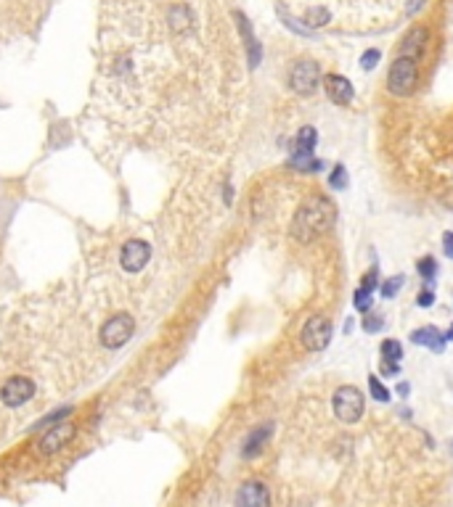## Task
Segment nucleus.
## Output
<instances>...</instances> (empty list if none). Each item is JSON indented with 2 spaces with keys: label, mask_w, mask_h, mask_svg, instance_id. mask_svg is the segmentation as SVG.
<instances>
[{
  "label": "nucleus",
  "mask_w": 453,
  "mask_h": 507,
  "mask_svg": "<svg viewBox=\"0 0 453 507\" xmlns=\"http://www.w3.org/2000/svg\"><path fill=\"white\" fill-rule=\"evenodd\" d=\"M337 219V209L326 195H310L308 201H302L297 214L292 219V238L299 243H310L329 233Z\"/></svg>",
  "instance_id": "1"
},
{
  "label": "nucleus",
  "mask_w": 453,
  "mask_h": 507,
  "mask_svg": "<svg viewBox=\"0 0 453 507\" xmlns=\"http://www.w3.org/2000/svg\"><path fill=\"white\" fill-rule=\"evenodd\" d=\"M332 410L340 423L355 425V423L364 418L366 397L361 394V389H355V386H340L332 397Z\"/></svg>",
  "instance_id": "2"
},
{
  "label": "nucleus",
  "mask_w": 453,
  "mask_h": 507,
  "mask_svg": "<svg viewBox=\"0 0 453 507\" xmlns=\"http://www.w3.org/2000/svg\"><path fill=\"white\" fill-rule=\"evenodd\" d=\"M419 72H416V61L414 58H403L398 56L392 66H390V75H387V87L392 96H411L414 87H416Z\"/></svg>",
  "instance_id": "3"
},
{
  "label": "nucleus",
  "mask_w": 453,
  "mask_h": 507,
  "mask_svg": "<svg viewBox=\"0 0 453 507\" xmlns=\"http://www.w3.org/2000/svg\"><path fill=\"white\" fill-rule=\"evenodd\" d=\"M299 341L308 352H323L332 344V320L323 314H313L299 330Z\"/></svg>",
  "instance_id": "4"
},
{
  "label": "nucleus",
  "mask_w": 453,
  "mask_h": 507,
  "mask_svg": "<svg viewBox=\"0 0 453 507\" xmlns=\"http://www.w3.org/2000/svg\"><path fill=\"white\" fill-rule=\"evenodd\" d=\"M75 433H77V425L69 421H61L56 423V425H51L48 431L40 436V442H37V452L43 454V457H51V454L61 452L64 447H67L72 439H75Z\"/></svg>",
  "instance_id": "5"
},
{
  "label": "nucleus",
  "mask_w": 453,
  "mask_h": 507,
  "mask_svg": "<svg viewBox=\"0 0 453 507\" xmlns=\"http://www.w3.org/2000/svg\"><path fill=\"white\" fill-rule=\"evenodd\" d=\"M289 85L297 96H313L321 85V69L316 61H297L289 72Z\"/></svg>",
  "instance_id": "6"
},
{
  "label": "nucleus",
  "mask_w": 453,
  "mask_h": 507,
  "mask_svg": "<svg viewBox=\"0 0 453 507\" xmlns=\"http://www.w3.org/2000/svg\"><path fill=\"white\" fill-rule=\"evenodd\" d=\"M133 317L130 314H114L111 320H106V325L101 328V344L106 346V349H120L130 341V335H133Z\"/></svg>",
  "instance_id": "7"
},
{
  "label": "nucleus",
  "mask_w": 453,
  "mask_h": 507,
  "mask_svg": "<svg viewBox=\"0 0 453 507\" xmlns=\"http://www.w3.org/2000/svg\"><path fill=\"white\" fill-rule=\"evenodd\" d=\"M35 380L32 378H24V376H13L8 378L6 383H3V389H0V399L6 407H22L27 402L35 397Z\"/></svg>",
  "instance_id": "8"
},
{
  "label": "nucleus",
  "mask_w": 453,
  "mask_h": 507,
  "mask_svg": "<svg viewBox=\"0 0 453 507\" xmlns=\"http://www.w3.org/2000/svg\"><path fill=\"white\" fill-rule=\"evenodd\" d=\"M149 259H151V246H149L146 240L133 238V240H128V243L122 246L120 262L128 272H141L146 264H149Z\"/></svg>",
  "instance_id": "9"
},
{
  "label": "nucleus",
  "mask_w": 453,
  "mask_h": 507,
  "mask_svg": "<svg viewBox=\"0 0 453 507\" xmlns=\"http://www.w3.org/2000/svg\"><path fill=\"white\" fill-rule=\"evenodd\" d=\"M236 507H271V492L263 481H244L236 492Z\"/></svg>",
  "instance_id": "10"
},
{
  "label": "nucleus",
  "mask_w": 453,
  "mask_h": 507,
  "mask_svg": "<svg viewBox=\"0 0 453 507\" xmlns=\"http://www.w3.org/2000/svg\"><path fill=\"white\" fill-rule=\"evenodd\" d=\"M271 436H273V423H263V425H257L249 431V436L244 439V447H242V457L244 460H252L257 454L266 449V444L271 442Z\"/></svg>",
  "instance_id": "11"
},
{
  "label": "nucleus",
  "mask_w": 453,
  "mask_h": 507,
  "mask_svg": "<svg viewBox=\"0 0 453 507\" xmlns=\"http://www.w3.org/2000/svg\"><path fill=\"white\" fill-rule=\"evenodd\" d=\"M411 344L416 346H424V349H430V352H438L440 354L442 349H445V333L442 330H438L435 325H421V328H416V330H411Z\"/></svg>",
  "instance_id": "12"
},
{
  "label": "nucleus",
  "mask_w": 453,
  "mask_h": 507,
  "mask_svg": "<svg viewBox=\"0 0 453 507\" xmlns=\"http://www.w3.org/2000/svg\"><path fill=\"white\" fill-rule=\"evenodd\" d=\"M430 43V32H427V27H414L406 37H403V43H400V56L403 58H414V61H419L421 53H424V48Z\"/></svg>",
  "instance_id": "13"
},
{
  "label": "nucleus",
  "mask_w": 453,
  "mask_h": 507,
  "mask_svg": "<svg viewBox=\"0 0 453 507\" xmlns=\"http://www.w3.org/2000/svg\"><path fill=\"white\" fill-rule=\"evenodd\" d=\"M323 90H326V96L332 98L337 106H347L350 101H353V85H350V79L342 75H329L323 79Z\"/></svg>",
  "instance_id": "14"
},
{
  "label": "nucleus",
  "mask_w": 453,
  "mask_h": 507,
  "mask_svg": "<svg viewBox=\"0 0 453 507\" xmlns=\"http://www.w3.org/2000/svg\"><path fill=\"white\" fill-rule=\"evenodd\" d=\"M316 143H318V132L316 127H302L297 132V138H294V148L292 153H316Z\"/></svg>",
  "instance_id": "15"
},
{
  "label": "nucleus",
  "mask_w": 453,
  "mask_h": 507,
  "mask_svg": "<svg viewBox=\"0 0 453 507\" xmlns=\"http://www.w3.org/2000/svg\"><path fill=\"white\" fill-rule=\"evenodd\" d=\"M236 22H239V30H242L244 40H247V51H249V64L257 66V64H260V45H257V40H254L252 30H249V22L244 19L242 13H236Z\"/></svg>",
  "instance_id": "16"
},
{
  "label": "nucleus",
  "mask_w": 453,
  "mask_h": 507,
  "mask_svg": "<svg viewBox=\"0 0 453 507\" xmlns=\"http://www.w3.org/2000/svg\"><path fill=\"white\" fill-rule=\"evenodd\" d=\"M332 19V13L329 8H323V6H313L305 11V30H316V27H326Z\"/></svg>",
  "instance_id": "17"
},
{
  "label": "nucleus",
  "mask_w": 453,
  "mask_h": 507,
  "mask_svg": "<svg viewBox=\"0 0 453 507\" xmlns=\"http://www.w3.org/2000/svg\"><path fill=\"white\" fill-rule=\"evenodd\" d=\"M368 394H371V399L379 402V404H387V402H390V389L382 383L379 376H368Z\"/></svg>",
  "instance_id": "18"
},
{
  "label": "nucleus",
  "mask_w": 453,
  "mask_h": 507,
  "mask_svg": "<svg viewBox=\"0 0 453 507\" xmlns=\"http://www.w3.org/2000/svg\"><path fill=\"white\" fill-rule=\"evenodd\" d=\"M379 352H382V359H387V362H400L403 359V346L395 338H385Z\"/></svg>",
  "instance_id": "19"
},
{
  "label": "nucleus",
  "mask_w": 453,
  "mask_h": 507,
  "mask_svg": "<svg viewBox=\"0 0 453 507\" xmlns=\"http://www.w3.org/2000/svg\"><path fill=\"white\" fill-rule=\"evenodd\" d=\"M403 285H406V275H395L390 281L379 283V293H382V299H395Z\"/></svg>",
  "instance_id": "20"
},
{
  "label": "nucleus",
  "mask_w": 453,
  "mask_h": 507,
  "mask_svg": "<svg viewBox=\"0 0 453 507\" xmlns=\"http://www.w3.org/2000/svg\"><path fill=\"white\" fill-rule=\"evenodd\" d=\"M347 185H350V177H347L345 164H334V169L329 172V188L332 191H345Z\"/></svg>",
  "instance_id": "21"
},
{
  "label": "nucleus",
  "mask_w": 453,
  "mask_h": 507,
  "mask_svg": "<svg viewBox=\"0 0 453 507\" xmlns=\"http://www.w3.org/2000/svg\"><path fill=\"white\" fill-rule=\"evenodd\" d=\"M170 22H173V30H175V32H183L188 27V22H191V13H188L186 6H175V8L170 11Z\"/></svg>",
  "instance_id": "22"
},
{
  "label": "nucleus",
  "mask_w": 453,
  "mask_h": 507,
  "mask_svg": "<svg viewBox=\"0 0 453 507\" xmlns=\"http://www.w3.org/2000/svg\"><path fill=\"white\" fill-rule=\"evenodd\" d=\"M353 304H355V309L358 312H371V304H374V293L371 291H366V288H355V293H353Z\"/></svg>",
  "instance_id": "23"
},
{
  "label": "nucleus",
  "mask_w": 453,
  "mask_h": 507,
  "mask_svg": "<svg viewBox=\"0 0 453 507\" xmlns=\"http://www.w3.org/2000/svg\"><path fill=\"white\" fill-rule=\"evenodd\" d=\"M416 270H419L421 281H435V275H438V262H435V257H424V259L416 262Z\"/></svg>",
  "instance_id": "24"
},
{
  "label": "nucleus",
  "mask_w": 453,
  "mask_h": 507,
  "mask_svg": "<svg viewBox=\"0 0 453 507\" xmlns=\"http://www.w3.org/2000/svg\"><path fill=\"white\" fill-rule=\"evenodd\" d=\"M69 415H72V407H61V410H56V412H51V415H45L43 421L37 423L35 428H51V425H56V423L67 421Z\"/></svg>",
  "instance_id": "25"
},
{
  "label": "nucleus",
  "mask_w": 453,
  "mask_h": 507,
  "mask_svg": "<svg viewBox=\"0 0 453 507\" xmlns=\"http://www.w3.org/2000/svg\"><path fill=\"white\" fill-rule=\"evenodd\" d=\"M382 328H385V317H382V314L368 312L364 317V330H366V333H379Z\"/></svg>",
  "instance_id": "26"
},
{
  "label": "nucleus",
  "mask_w": 453,
  "mask_h": 507,
  "mask_svg": "<svg viewBox=\"0 0 453 507\" xmlns=\"http://www.w3.org/2000/svg\"><path fill=\"white\" fill-rule=\"evenodd\" d=\"M379 58H382V53H379L376 48L366 51V53L361 56V69H366V72H368V69H374V66L379 64Z\"/></svg>",
  "instance_id": "27"
},
{
  "label": "nucleus",
  "mask_w": 453,
  "mask_h": 507,
  "mask_svg": "<svg viewBox=\"0 0 453 507\" xmlns=\"http://www.w3.org/2000/svg\"><path fill=\"white\" fill-rule=\"evenodd\" d=\"M361 288H366V291H371V293H374L376 288H379V270H376V267H374V270H368V272L364 275V283H361Z\"/></svg>",
  "instance_id": "28"
},
{
  "label": "nucleus",
  "mask_w": 453,
  "mask_h": 507,
  "mask_svg": "<svg viewBox=\"0 0 453 507\" xmlns=\"http://www.w3.org/2000/svg\"><path fill=\"white\" fill-rule=\"evenodd\" d=\"M416 304H419V307H424V309H427V307H432V304H435V293H432L430 288H424V291L419 293Z\"/></svg>",
  "instance_id": "29"
},
{
  "label": "nucleus",
  "mask_w": 453,
  "mask_h": 507,
  "mask_svg": "<svg viewBox=\"0 0 453 507\" xmlns=\"http://www.w3.org/2000/svg\"><path fill=\"white\" fill-rule=\"evenodd\" d=\"M398 362H387V359H382V376H398Z\"/></svg>",
  "instance_id": "30"
},
{
  "label": "nucleus",
  "mask_w": 453,
  "mask_h": 507,
  "mask_svg": "<svg viewBox=\"0 0 453 507\" xmlns=\"http://www.w3.org/2000/svg\"><path fill=\"white\" fill-rule=\"evenodd\" d=\"M442 251H445V257L453 259V233H445V236H442Z\"/></svg>",
  "instance_id": "31"
},
{
  "label": "nucleus",
  "mask_w": 453,
  "mask_h": 507,
  "mask_svg": "<svg viewBox=\"0 0 453 507\" xmlns=\"http://www.w3.org/2000/svg\"><path fill=\"white\" fill-rule=\"evenodd\" d=\"M409 391H411V386H409V383H400V386H398V394H400V397H403V399H406V397H409Z\"/></svg>",
  "instance_id": "32"
},
{
  "label": "nucleus",
  "mask_w": 453,
  "mask_h": 507,
  "mask_svg": "<svg viewBox=\"0 0 453 507\" xmlns=\"http://www.w3.org/2000/svg\"><path fill=\"white\" fill-rule=\"evenodd\" d=\"M353 317H347V320H345V328H342V330H345V333H347V335H350V333H353Z\"/></svg>",
  "instance_id": "33"
},
{
  "label": "nucleus",
  "mask_w": 453,
  "mask_h": 507,
  "mask_svg": "<svg viewBox=\"0 0 453 507\" xmlns=\"http://www.w3.org/2000/svg\"><path fill=\"white\" fill-rule=\"evenodd\" d=\"M445 341H453V325L448 328V333H445Z\"/></svg>",
  "instance_id": "34"
}]
</instances>
